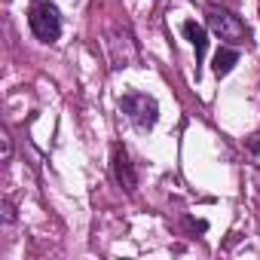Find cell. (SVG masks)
<instances>
[{"label": "cell", "mask_w": 260, "mask_h": 260, "mask_svg": "<svg viewBox=\"0 0 260 260\" xmlns=\"http://www.w3.org/2000/svg\"><path fill=\"white\" fill-rule=\"evenodd\" d=\"M28 25L40 43H55L61 37V13L52 0H34L28 7Z\"/></svg>", "instance_id": "1"}, {"label": "cell", "mask_w": 260, "mask_h": 260, "mask_svg": "<svg viewBox=\"0 0 260 260\" xmlns=\"http://www.w3.org/2000/svg\"><path fill=\"white\" fill-rule=\"evenodd\" d=\"M119 110L125 113V119L132 122L135 128H141V132L153 128L156 119H159V104L147 92H128V95H122L119 98Z\"/></svg>", "instance_id": "2"}, {"label": "cell", "mask_w": 260, "mask_h": 260, "mask_svg": "<svg viewBox=\"0 0 260 260\" xmlns=\"http://www.w3.org/2000/svg\"><path fill=\"white\" fill-rule=\"evenodd\" d=\"M205 22H208V31L217 34L220 40L233 43V46H242L248 40V28L239 16H233L230 10H220V7H208L205 13Z\"/></svg>", "instance_id": "3"}, {"label": "cell", "mask_w": 260, "mask_h": 260, "mask_svg": "<svg viewBox=\"0 0 260 260\" xmlns=\"http://www.w3.org/2000/svg\"><path fill=\"white\" fill-rule=\"evenodd\" d=\"M104 46H107V58H110V68H113V71L128 68V64L135 61V55H138L135 40H132V34H128V28H119V25L107 28Z\"/></svg>", "instance_id": "4"}, {"label": "cell", "mask_w": 260, "mask_h": 260, "mask_svg": "<svg viewBox=\"0 0 260 260\" xmlns=\"http://www.w3.org/2000/svg\"><path fill=\"white\" fill-rule=\"evenodd\" d=\"M110 172H113V181H116L125 193H135V187H138V175H135L132 162H128L125 147H119V144H113V150H110Z\"/></svg>", "instance_id": "5"}, {"label": "cell", "mask_w": 260, "mask_h": 260, "mask_svg": "<svg viewBox=\"0 0 260 260\" xmlns=\"http://www.w3.org/2000/svg\"><path fill=\"white\" fill-rule=\"evenodd\" d=\"M184 37L193 43V49H196V74H199V64H202V58H205V52H208V34H205V28L199 25V22H193V19H187L184 22Z\"/></svg>", "instance_id": "6"}, {"label": "cell", "mask_w": 260, "mask_h": 260, "mask_svg": "<svg viewBox=\"0 0 260 260\" xmlns=\"http://www.w3.org/2000/svg\"><path fill=\"white\" fill-rule=\"evenodd\" d=\"M236 64H239V52L223 46V49H217V52H214V64H211V71H214L217 77H226Z\"/></svg>", "instance_id": "7"}, {"label": "cell", "mask_w": 260, "mask_h": 260, "mask_svg": "<svg viewBox=\"0 0 260 260\" xmlns=\"http://www.w3.org/2000/svg\"><path fill=\"white\" fill-rule=\"evenodd\" d=\"M245 156H248V162H254L260 169V132L245 141Z\"/></svg>", "instance_id": "8"}, {"label": "cell", "mask_w": 260, "mask_h": 260, "mask_svg": "<svg viewBox=\"0 0 260 260\" xmlns=\"http://www.w3.org/2000/svg\"><path fill=\"white\" fill-rule=\"evenodd\" d=\"M0 214H4V223H13V220H16V208H13V202H10V199L0 202Z\"/></svg>", "instance_id": "9"}, {"label": "cell", "mask_w": 260, "mask_h": 260, "mask_svg": "<svg viewBox=\"0 0 260 260\" xmlns=\"http://www.w3.org/2000/svg\"><path fill=\"white\" fill-rule=\"evenodd\" d=\"M10 156H13V141L10 135H4V162H10Z\"/></svg>", "instance_id": "10"}]
</instances>
